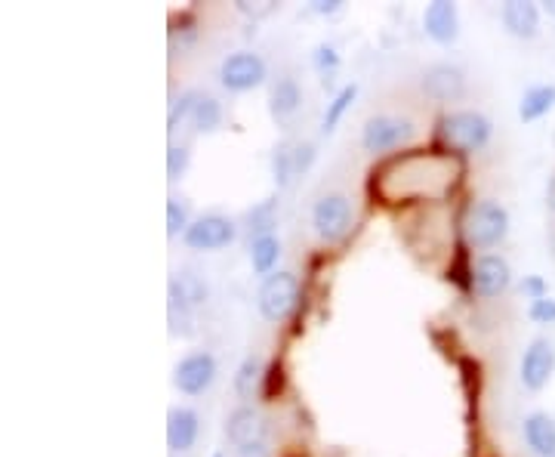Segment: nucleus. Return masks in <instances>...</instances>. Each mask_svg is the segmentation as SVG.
Returning a JSON list of instances; mask_svg holds the SVG:
<instances>
[{"label":"nucleus","mask_w":555,"mask_h":457,"mask_svg":"<svg viewBox=\"0 0 555 457\" xmlns=\"http://www.w3.org/2000/svg\"><path fill=\"white\" fill-rule=\"evenodd\" d=\"M491 121L481 115V112H451V115H444L438 121V146L441 149H448V152H478V149H485L491 143Z\"/></svg>","instance_id":"1"},{"label":"nucleus","mask_w":555,"mask_h":457,"mask_svg":"<svg viewBox=\"0 0 555 457\" xmlns=\"http://www.w3.org/2000/svg\"><path fill=\"white\" fill-rule=\"evenodd\" d=\"M463 235L466 244L475 251H488L509 235V214L497 201H475L469 204L463 217Z\"/></svg>","instance_id":"2"},{"label":"nucleus","mask_w":555,"mask_h":457,"mask_svg":"<svg viewBox=\"0 0 555 457\" xmlns=\"http://www.w3.org/2000/svg\"><path fill=\"white\" fill-rule=\"evenodd\" d=\"M296 300H300V281H296V275L287 269L266 275L263 288L256 294V306L263 312L266 322H284L296 309Z\"/></svg>","instance_id":"3"},{"label":"nucleus","mask_w":555,"mask_h":457,"mask_svg":"<svg viewBox=\"0 0 555 457\" xmlns=\"http://www.w3.org/2000/svg\"><path fill=\"white\" fill-rule=\"evenodd\" d=\"M312 226L321 241L337 244L349 235L352 229V204L346 195H324L312 207Z\"/></svg>","instance_id":"4"},{"label":"nucleus","mask_w":555,"mask_h":457,"mask_svg":"<svg viewBox=\"0 0 555 457\" xmlns=\"http://www.w3.org/2000/svg\"><path fill=\"white\" fill-rule=\"evenodd\" d=\"M219 81H222V87L235 90V93L253 90L266 81V62H263V56H256L250 50H238V53L222 59Z\"/></svg>","instance_id":"5"},{"label":"nucleus","mask_w":555,"mask_h":457,"mask_svg":"<svg viewBox=\"0 0 555 457\" xmlns=\"http://www.w3.org/2000/svg\"><path fill=\"white\" fill-rule=\"evenodd\" d=\"M414 133L411 121L407 118H395V115H377L370 118L361 130V146L364 152H389V149H398L401 143H407Z\"/></svg>","instance_id":"6"},{"label":"nucleus","mask_w":555,"mask_h":457,"mask_svg":"<svg viewBox=\"0 0 555 457\" xmlns=\"http://www.w3.org/2000/svg\"><path fill=\"white\" fill-rule=\"evenodd\" d=\"M235 235H238V229L229 217L207 214V217H198L189 229H185L182 241L189 244L192 251H222L235 241Z\"/></svg>","instance_id":"7"},{"label":"nucleus","mask_w":555,"mask_h":457,"mask_svg":"<svg viewBox=\"0 0 555 457\" xmlns=\"http://www.w3.org/2000/svg\"><path fill=\"white\" fill-rule=\"evenodd\" d=\"M213 380H216V359L204 353V349L182 356L179 365L173 368V386L185 396H201L204 390H210Z\"/></svg>","instance_id":"8"},{"label":"nucleus","mask_w":555,"mask_h":457,"mask_svg":"<svg viewBox=\"0 0 555 457\" xmlns=\"http://www.w3.org/2000/svg\"><path fill=\"white\" fill-rule=\"evenodd\" d=\"M420 90L432 102H457V99L466 96V75L451 62H435V65H429L423 72Z\"/></svg>","instance_id":"9"},{"label":"nucleus","mask_w":555,"mask_h":457,"mask_svg":"<svg viewBox=\"0 0 555 457\" xmlns=\"http://www.w3.org/2000/svg\"><path fill=\"white\" fill-rule=\"evenodd\" d=\"M512 285V269L503 257L497 254H485L478 257L475 266L469 269V288L478 297H500L506 288Z\"/></svg>","instance_id":"10"},{"label":"nucleus","mask_w":555,"mask_h":457,"mask_svg":"<svg viewBox=\"0 0 555 457\" xmlns=\"http://www.w3.org/2000/svg\"><path fill=\"white\" fill-rule=\"evenodd\" d=\"M555 374V346L549 340H534L522 356V383L528 390H543Z\"/></svg>","instance_id":"11"},{"label":"nucleus","mask_w":555,"mask_h":457,"mask_svg":"<svg viewBox=\"0 0 555 457\" xmlns=\"http://www.w3.org/2000/svg\"><path fill=\"white\" fill-rule=\"evenodd\" d=\"M266 417L259 414L253 405H241L235 408L229 417H226V436L235 448H244V445H256L266 439Z\"/></svg>","instance_id":"12"},{"label":"nucleus","mask_w":555,"mask_h":457,"mask_svg":"<svg viewBox=\"0 0 555 457\" xmlns=\"http://www.w3.org/2000/svg\"><path fill=\"white\" fill-rule=\"evenodd\" d=\"M423 28L432 41L438 44H454L460 34V10L451 0H435L423 13Z\"/></svg>","instance_id":"13"},{"label":"nucleus","mask_w":555,"mask_h":457,"mask_svg":"<svg viewBox=\"0 0 555 457\" xmlns=\"http://www.w3.org/2000/svg\"><path fill=\"white\" fill-rule=\"evenodd\" d=\"M201 420L192 408H170L167 414V445L173 454L189 451L198 442Z\"/></svg>","instance_id":"14"},{"label":"nucleus","mask_w":555,"mask_h":457,"mask_svg":"<svg viewBox=\"0 0 555 457\" xmlns=\"http://www.w3.org/2000/svg\"><path fill=\"white\" fill-rule=\"evenodd\" d=\"M503 16V25L509 34H515V38H537L540 31V10L534 4H528V0H509V4H503L500 10Z\"/></svg>","instance_id":"15"},{"label":"nucleus","mask_w":555,"mask_h":457,"mask_svg":"<svg viewBox=\"0 0 555 457\" xmlns=\"http://www.w3.org/2000/svg\"><path fill=\"white\" fill-rule=\"evenodd\" d=\"M167 291H170V303H179L185 309H198L207 303V285L204 278L182 269V272H173L170 281H167Z\"/></svg>","instance_id":"16"},{"label":"nucleus","mask_w":555,"mask_h":457,"mask_svg":"<svg viewBox=\"0 0 555 457\" xmlns=\"http://www.w3.org/2000/svg\"><path fill=\"white\" fill-rule=\"evenodd\" d=\"M525 442L537 457H555V417L534 411L525 417Z\"/></svg>","instance_id":"17"},{"label":"nucleus","mask_w":555,"mask_h":457,"mask_svg":"<svg viewBox=\"0 0 555 457\" xmlns=\"http://www.w3.org/2000/svg\"><path fill=\"white\" fill-rule=\"evenodd\" d=\"M303 102V90L300 84H296L293 78H278L272 84V93H269V112L275 121H287L296 115V109H300Z\"/></svg>","instance_id":"18"},{"label":"nucleus","mask_w":555,"mask_h":457,"mask_svg":"<svg viewBox=\"0 0 555 457\" xmlns=\"http://www.w3.org/2000/svg\"><path fill=\"white\" fill-rule=\"evenodd\" d=\"M555 109V84H537L531 90H525L522 102H518V118L525 124L540 121L543 115H549Z\"/></svg>","instance_id":"19"},{"label":"nucleus","mask_w":555,"mask_h":457,"mask_svg":"<svg viewBox=\"0 0 555 457\" xmlns=\"http://www.w3.org/2000/svg\"><path fill=\"white\" fill-rule=\"evenodd\" d=\"M263 380H266V365H263V359H259V356H247V359L238 365V371H235V393H238V399L247 405L259 390H263Z\"/></svg>","instance_id":"20"},{"label":"nucleus","mask_w":555,"mask_h":457,"mask_svg":"<svg viewBox=\"0 0 555 457\" xmlns=\"http://www.w3.org/2000/svg\"><path fill=\"white\" fill-rule=\"evenodd\" d=\"M281 257V241L278 235H263V238H253L250 244V266L259 275H272V269L278 266Z\"/></svg>","instance_id":"21"},{"label":"nucleus","mask_w":555,"mask_h":457,"mask_svg":"<svg viewBox=\"0 0 555 457\" xmlns=\"http://www.w3.org/2000/svg\"><path fill=\"white\" fill-rule=\"evenodd\" d=\"M272 177L281 189H287L296 177H300V167H296V143H281L272 155Z\"/></svg>","instance_id":"22"},{"label":"nucleus","mask_w":555,"mask_h":457,"mask_svg":"<svg viewBox=\"0 0 555 457\" xmlns=\"http://www.w3.org/2000/svg\"><path fill=\"white\" fill-rule=\"evenodd\" d=\"M355 96H358V84H346L337 96H333V102L327 105V112H324V133L337 130V124H340L343 115L349 112V105L355 102Z\"/></svg>","instance_id":"23"},{"label":"nucleus","mask_w":555,"mask_h":457,"mask_svg":"<svg viewBox=\"0 0 555 457\" xmlns=\"http://www.w3.org/2000/svg\"><path fill=\"white\" fill-rule=\"evenodd\" d=\"M192 121H195V127H198L201 133L216 130L219 121H222V105H219L213 96H201L198 105H195V112H192Z\"/></svg>","instance_id":"24"},{"label":"nucleus","mask_w":555,"mask_h":457,"mask_svg":"<svg viewBox=\"0 0 555 457\" xmlns=\"http://www.w3.org/2000/svg\"><path fill=\"white\" fill-rule=\"evenodd\" d=\"M250 232H253V238H263V235H272V229H275V201L269 198V201H263L259 207H253L250 210Z\"/></svg>","instance_id":"25"},{"label":"nucleus","mask_w":555,"mask_h":457,"mask_svg":"<svg viewBox=\"0 0 555 457\" xmlns=\"http://www.w3.org/2000/svg\"><path fill=\"white\" fill-rule=\"evenodd\" d=\"M198 99H201V93H195V90H189V93H182L173 105H170V118H167V130L173 133L176 130V124H182L185 118H192V112H195V105H198Z\"/></svg>","instance_id":"26"},{"label":"nucleus","mask_w":555,"mask_h":457,"mask_svg":"<svg viewBox=\"0 0 555 457\" xmlns=\"http://www.w3.org/2000/svg\"><path fill=\"white\" fill-rule=\"evenodd\" d=\"M189 207H185L179 198H167V235H185V229H189Z\"/></svg>","instance_id":"27"},{"label":"nucleus","mask_w":555,"mask_h":457,"mask_svg":"<svg viewBox=\"0 0 555 457\" xmlns=\"http://www.w3.org/2000/svg\"><path fill=\"white\" fill-rule=\"evenodd\" d=\"M189 164H192L189 149H185V146H170V149H167V180H170V183L182 180L185 170H189Z\"/></svg>","instance_id":"28"},{"label":"nucleus","mask_w":555,"mask_h":457,"mask_svg":"<svg viewBox=\"0 0 555 457\" xmlns=\"http://www.w3.org/2000/svg\"><path fill=\"white\" fill-rule=\"evenodd\" d=\"M528 315H531V322H537V325H555V300L552 297L534 300Z\"/></svg>","instance_id":"29"},{"label":"nucleus","mask_w":555,"mask_h":457,"mask_svg":"<svg viewBox=\"0 0 555 457\" xmlns=\"http://www.w3.org/2000/svg\"><path fill=\"white\" fill-rule=\"evenodd\" d=\"M284 368H281V362H272V368L266 371V386H263V396H275V393H281V383H284Z\"/></svg>","instance_id":"30"},{"label":"nucleus","mask_w":555,"mask_h":457,"mask_svg":"<svg viewBox=\"0 0 555 457\" xmlns=\"http://www.w3.org/2000/svg\"><path fill=\"white\" fill-rule=\"evenodd\" d=\"M522 294L531 297V303H534V300H543V297H546V281H543L540 275H528V278L522 281Z\"/></svg>","instance_id":"31"},{"label":"nucleus","mask_w":555,"mask_h":457,"mask_svg":"<svg viewBox=\"0 0 555 457\" xmlns=\"http://www.w3.org/2000/svg\"><path fill=\"white\" fill-rule=\"evenodd\" d=\"M315 161V146L312 143H296V167H300V173H306Z\"/></svg>","instance_id":"32"},{"label":"nucleus","mask_w":555,"mask_h":457,"mask_svg":"<svg viewBox=\"0 0 555 457\" xmlns=\"http://www.w3.org/2000/svg\"><path fill=\"white\" fill-rule=\"evenodd\" d=\"M315 65H318V68H337V65H340V56H337V50L321 44V47L315 50Z\"/></svg>","instance_id":"33"},{"label":"nucleus","mask_w":555,"mask_h":457,"mask_svg":"<svg viewBox=\"0 0 555 457\" xmlns=\"http://www.w3.org/2000/svg\"><path fill=\"white\" fill-rule=\"evenodd\" d=\"M235 457H272L269 454V448L263 445V442H256V445H244V448H238V454Z\"/></svg>","instance_id":"34"},{"label":"nucleus","mask_w":555,"mask_h":457,"mask_svg":"<svg viewBox=\"0 0 555 457\" xmlns=\"http://www.w3.org/2000/svg\"><path fill=\"white\" fill-rule=\"evenodd\" d=\"M340 7H343L340 0H315V4H312L315 13H337Z\"/></svg>","instance_id":"35"},{"label":"nucleus","mask_w":555,"mask_h":457,"mask_svg":"<svg viewBox=\"0 0 555 457\" xmlns=\"http://www.w3.org/2000/svg\"><path fill=\"white\" fill-rule=\"evenodd\" d=\"M546 204L555 210V177L549 180V186H546Z\"/></svg>","instance_id":"36"},{"label":"nucleus","mask_w":555,"mask_h":457,"mask_svg":"<svg viewBox=\"0 0 555 457\" xmlns=\"http://www.w3.org/2000/svg\"><path fill=\"white\" fill-rule=\"evenodd\" d=\"M546 13H552V16H555V0H552V4H546Z\"/></svg>","instance_id":"37"},{"label":"nucleus","mask_w":555,"mask_h":457,"mask_svg":"<svg viewBox=\"0 0 555 457\" xmlns=\"http://www.w3.org/2000/svg\"><path fill=\"white\" fill-rule=\"evenodd\" d=\"M213 457H222V454H213Z\"/></svg>","instance_id":"38"}]
</instances>
